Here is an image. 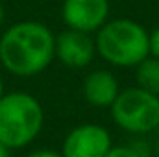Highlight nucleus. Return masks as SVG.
Wrapping results in <instances>:
<instances>
[{
	"mask_svg": "<svg viewBox=\"0 0 159 157\" xmlns=\"http://www.w3.org/2000/svg\"><path fill=\"white\" fill-rule=\"evenodd\" d=\"M2 20H4V7H2V4H0V24H2Z\"/></svg>",
	"mask_w": 159,
	"mask_h": 157,
	"instance_id": "obj_14",
	"label": "nucleus"
},
{
	"mask_svg": "<svg viewBox=\"0 0 159 157\" xmlns=\"http://www.w3.org/2000/svg\"><path fill=\"white\" fill-rule=\"evenodd\" d=\"M56 56V37L41 22L13 24L0 39V61L15 76H35Z\"/></svg>",
	"mask_w": 159,
	"mask_h": 157,
	"instance_id": "obj_1",
	"label": "nucleus"
},
{
	"mask_svg": "<svg viewBox=\"0 0 159 157\" xmlns=\"http://www.w3.org/2000/svg\"><path fill=\"white\" fill-rule=\"evenodd\" d=\"M28 157H63V155L57 154V152H52V150H39V152L30 154Z\"/></svg>",
	"mask_w": 159,
	"mask_h": 157,
	"instance_id": "obj_12",
	"label": "nucleus"
},
{
	"mask_svg": "<svg viewBox=\"0 0 159 157\" xmlns=\"http://www.w3.org/2000/svg\"><path fill=\"white\" fill-rule=\"evenodd\" d=\"M94 46L102 59L115 67H137L150 56L148 32L129 19L106 22L96 32Z\"/></svg>",
	"mask_w": 159,
	"mask_h": 157,
	"instance_id": "obj_2",
	"label": "nucleus"
},
{
	"mask_svg": "<svg viewBox=\"0 0 159 157\" xmlns=\"http://www.w3.org/2000/svg\"><path fill=\"white\" fill-rule=\"evenodd\" d=\"M119 92V81L109 70H93L83 81V96L94 107H111Z\"/></svg>",
	"mask_w": 159,
	"mask_h": 157,
	"instance_id": "obj_8",
	"label": "nucleus"
},
{
	"mask_svg": "<svg viewBox=\"0 0 159 157\" xmlns=\"http://www.w3.org/2000/svg\"><path fill=\"white\" fill-rule=\"evenodd\" d=\"M96 46L87 32L65 30L56 37V56L57 59L70 69H83L94 57Z\"/></svg>",
	"mask_w": 159,
	"mask_h": 157,
	"instance_id": "obj_7",
	"label": "nucleus"
},
{
	"mask_svg": "<svg viewBox=\"0 0 159 157\" xmlns=\"http://www.w3.org/2000/svg\"><path fill=\"white\" fill-rule=\"evenodd\" d=\"M137 87L159 96V57L148 56L137 65Z\"/></svg>",
	"mask_w": 159,
	"mask_h": 157,
	"instance_id": "obj_9",
	"label": "nucleus"
},
{
	"mask_svg": "<svg viewBox=\"0 0 159 157\" xmlns=\"http://www.w3.org/2000/svg\"><path fill=\"white\" fill-rule=\"evenodd\" d=\"M0 157H11V155H9V148H7V146H4L2 142H0Z\"/></svg>",
	"mask_w": 159,
	"mask_h": 157,
	"instance_id": "obj_13",
	"label": "nucleus"
},
{
	"mask_svg": "<svg viewBox=\"0 0 159 157\" xmlns=\"http://www.w3.org/2000/svg\"><path fill=\"white\" fill-rule=\"evenodd\" d=\"M43 107L26 92H9L0 98V142L11 148L30 144L43 128Z\"/></svg>",
	"mask_w": 159,
	"mask_h": 157,
	"instance_id": "obj_3",
	"label": "nucleus"
},
{
	"mask_svg": "<svg viewBox=\"0 0 159 157\" xmlns=\"http://www.w3.org/2000/svg\"><path fill=\"white\" fill-rule=\"evenodd\" d=\"M106 157H143L137 150L129 148V146H111V150L107 152Z\"/></svg>",
	"mask_w": 159,
	"mask_h": 157,
	"instance_id": "obj_10",
	"label": "nucleus"
},
{
	"mask_svg": "<svg viewBox=\"0 0 159 157\" xmlns=\"http://www.w3.org/2000/svg\"><path fill=\"white\" fill-rule=\"evenodd\" d=\"M2 94H4V85H2V79H0V98H2Z\"/></svg>",
	"mask_w": 159,
	"mask_h": 157,
	"instance_id": "obj_15",
	"label": "nucleus"
},
{
	"mask_svg": "<svg viewBox=\"0 0 159 157\" xmlns=\"http://www.w3.org/2000/svg\"><path fill=\"white\" fill-rule=\"evenodd\" d=\"M115 124L129 133H148L159 128V96L141 87L120 91L111 104Z\"/></svg>",
	"mask_w": 159,
	"mask_h": 157,
	"instance_id": "obj_4",
	"label": "nucleus"
},
{
	"mask_svg": "<svg viewBox=\"0 0 159 157\" xmlns=\"http://www.w3.org/2000/svg\"><path fill=\"white\" fill-rule=\"evenodd\" d=\"M111 135L98 124L74 128L63 142V157H106L111 150Z\"/></svg>",
	"mask_w": 159,
	"mask_h": 157,
	"instance_id": "obj_5",
	"label": "nucleus"
},
{
	"mask_svg": "<svg viewBox=\"0 0 159 157\" xmlns=\"http://www.w3.org/2000/svg\"><path fill=\"white\" fill-rule=\"evenodd\" d=\"M148 46H150V56L159 57V28L148 34Z\"/></svg>",
	"mask_w": 159,
	"mask_h": 157,
	"instance_id": "obj_11",
	"label": "nucleus"
},
{
	"mask_svg": "<svg viewBox=\"0 0 159 157\" xmlns=\"http://www.w3.org/2000/svg\"><path fill=\"white\" fill-rule=\"evenodd\" d=\"M63 20L69 28L80 32H98L109 15L107 0H65L61 9Z\"/></svg>",
	"mask_w": 159,
	"mask_h": 157,
	"instance_id": "obj_6",
	"label": "nucleus"
}]
</instances>
